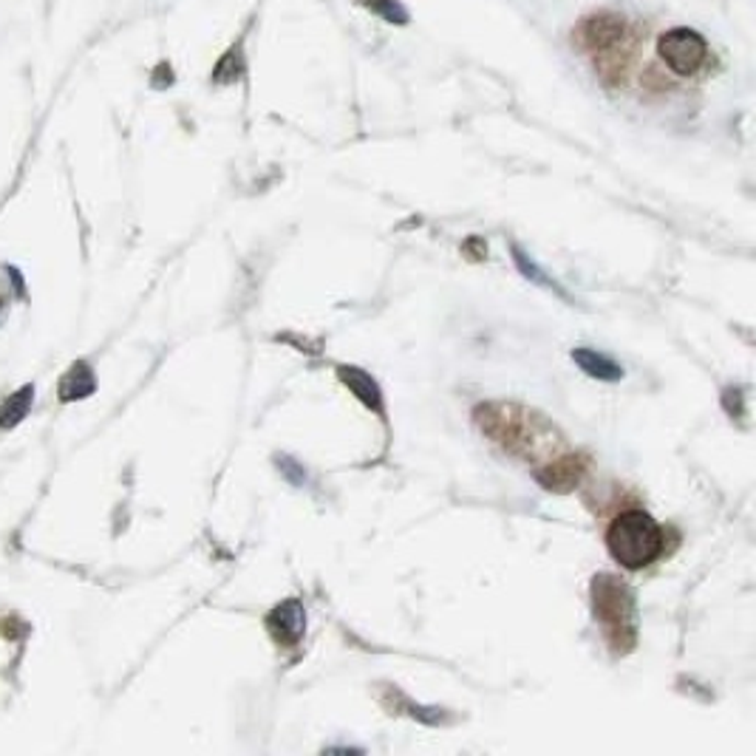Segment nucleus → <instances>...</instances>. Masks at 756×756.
<instances>
[{"label": "nucleus", "instance_id": "obj_1", "mask_svg": "<svg viewBox=\"0 0 756 756\" xmlns=\"http://www.w3.org/2000/svg\"><path fill=\"white\" fill-rule=\"evenodd\" d=\"M607 550L623 569L648 567L663 553V530L643 510L621 514L607 530Z\"/></svg>", "mask_w": 756, "mask_h": 756}, {"label": "nucleus", "instance_id": "obj_2", "mask_svg": "<svg viewBox=\"0 0 756 756\" xmlns=\"http://www.w3.org/2000/svg\"><path fill=\"white\" fill-rule=\"evenodd\" d=\"M657 52H661V60L680 77L695 75L697 68L709 60V46L691 29H672L663 34Z\"/></svg>", "mask_w": 756, "mask_h": 756}, {"label": "nucleus", "instance_id": "obj_3", "mask_svg": "<svg viewBox=\"0 0 756 756\" xmlns=\"http://www.w3.org/2000/svg\"><path fill=\"white\" fill-rule=\"evenodd\" d=\"M267 627H270L272 637H275L278 643L292 646V643L301 641V635H304L306 629V612L304 607H301V601L290 598V601L278 603L270 612V618H267Z\"/></svg>", "mask_w": 756, "mask_h": 756}, {"label": "nucleus", "instance_id": "obj_4", "mask_svg": "<svg viewBox=\"0 0 756 756\" xmlns=\"http://www.w3.org/2000/svg\"><path fill=\"white\" fill-rule=\"evenodd\" d=\"M623 34H627V26L614 14H598V18L584 23L582 29L584 43L593 52H612V48H618L623 43Z\"/></svg>", "mask_w": 756, "mask_h": 756}, {"label": "nucleus", "instance_id": "obj_5", "mask_svg": "<svg viewBox=\"0 0 756 756\" xmlns=\"http://www.w3.org/2000/svg\"><path fill=\"white\" fill-rule=\"evenodd\" d=\"M97 388V380H94V372H91V365L88 363H75L71 369H68L66 374H63L60 380V399L63 403H75V399H86L88 394H94Z\"/></svg>", "mask_w": 756, "mask_h": 756}, {"label": "nucleus", "instance_id": "obj_6", "mask_svg": "<svg viewBox=\"0 0 756 756\" xmlns=\"http://www.w3.org/2000/svg\"><path fill=\"white\" fill-rule=\"evenodd\" d=\"M573 360L582 365V372H587L589 377L595 380H607V383H614V380L623 377V369L614 360H609L607 354H598L595 349H575Z\"/></svg>", "mask_w": 756, "mask_h": 756}, {"label": "nucleus", "instance_id": "obj_7", "mask_svg": "<svg viewBox=\"0 0 756 756\" xmlns=\"http://www.w3.org/2000/svg\"><path fill=\"white\" fill-rule=\"evenodd\" d=\"M32 403H34V385H23V388H18V392L12 394V397L0 406V428H14L18 422H23V417H26L29 411H32Z\"/></svg>", "mask_w": 756, "mask_h": 756}, {"label": "nucleus", "instance_id": "obj_8", "mask_svg": "<svg viewBox=\"0 0 756 756\" xmlns=\"http://www.w3.org/2000/svg\"><path fill=\"white\" fill-rule=\"evenodd\" d=\"M514 258H516V267H519V272H521V275H524V278H530V281H533V284L544 286V290H553L555 295H561V297H564V301H569V295H567V292L561 290V286L555 284L553 278H550L548 272L541 270L539 263H535L533 258L527 256L524 250H519V247H514Z\"/></svg>", "mask_w": 756, "mask_h": 756}, {"label": "nucleus", "instance_id": "obj_9", "mask_svg": "<svg viewBox=\"0 0 756 756\" xmlns=\"http://www.w3.org/2000/svg\"><path fill=\"white\" fill-rule=\"evenodd\" d=\"M340 377H343V383L349 385L351 392L363 399L365 406L380 408V388H377V383L369 377V374H363L360 369H343V372H340Z\"/></svg>", "mask_w": 756, "mask_h": 756}, {"label": "nucleus", "instance_id": "obj_10", "mask_svg": "<svg viewBox=\"0 0 756 756\" xmlns=\"http://www.w3.org/2000/svg\"><path fill=\"white\" fill-rule=\"evenodd\" d=\"M365 7L374 9L377 14H383L388 23H406L408 21L406 9L399 7L397 0H365Z\"/></svg>", "mask_w": 756, "mask_h": 756}, {"label": "nucleus", "instance_id": "obj_11", "mask_svg": "<svg viewBox=\"0 0 756 756\" xmlns=\"http://www.w3.org/2000/svg\"><path fill=\"white\" fill-rule=\"evenodd\" d=\"M278 467H281V471H284L286 476H290V479L295 482V485H304V482H306V473L297 471V467L292 465V460H281V462H278Z\"/></svg>", "mask_w": 756, "mask_h": 756}]
</instances>
